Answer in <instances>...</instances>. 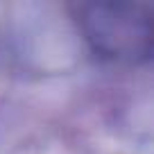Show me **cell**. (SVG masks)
Segmentation results:
<instances>
[{"label":"cell","instance_id":"cell-1","mask_svg":"<svg viewBox=\"0 0 154 154\" xmlns=\"http://www.w3.org/2000/svg\"><path fill=\"white\" fill-rule=\"evenodd\" d=\"M84 29L93 48L104 57L140 61L152 52V18L140 5H88L84 7Z\"/></svg>","mask_w":154,"mask_h":154}]
</instances>
